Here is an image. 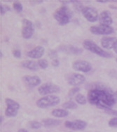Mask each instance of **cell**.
Returning <instances> with one entry per match:
<instances>
[{
    "mask_svg": "<svg viewBox=\"0 0 117 132\" xmlns=\"http://www.w3.org/2000/svg\"><path fill=\"white\" fill-rule=\"evenodd\" d=\"M22 23H23V26H22L23 37L25 39H30L34 32V26L33 23L28 19L24 18L22 20Z\"/></svg>",
    "mask_w": 117,
    "mask_h": 132,
    "instance_id": "cell-6",
    "label": "cell"
},
{
    "mask_svg": "<svg viewBox=\"0 0 117 132\" xmlns=\"http://www.w3.org/2000/svg\"><path fill=\"white\" fill-rule=\"evenodd\" d=\"M23 81H25L28 86H30V87H35V86H38L39 84H41V79L40 77L38 76H27L23 77Z\"/></svg>",
    "mask_w": 117,
    "mask_h": 132,
    "instance_id": "cell-16",
    "label": "cell"
},
{
    "mask_svg": "<svg viewBox=\"0 0 117 132\" xmlns=\"http://www.w3.org/2000/svg\"><path fill=\"white\" fill-rule=\"evenodd\" d=\"M21 65L23 68H27L32 71H37L39 70V65L38 63L33 61H23L21 63Z\"/></svg>",
    "mask_w": 117,
    "mask_h": 132,
    "instance_id": "cell-17",
    "label": "cell"
},
{
    "mask_svg": "<svg viewBox=\"0 0 117 132\" xmlns=\"http://www.w3.org/2000/svg\"><path fill=\"white\" fill-rule=\"evenodd\" d=\"M60 101V99L58 96L50 95V96H46L39 98L37 101L36 104L39 108H48L57 105L59 104Z\"/></svg>",
    "mask_w": 117,
    "mask_h": 132,
    "instance_id": "cell-4",
    "label": "cell"
},
{
    "mask_svg": "<svg viewBox=\"0 0 117 132\" xmlns=\"http://www.w3.org/2000/svg\"><path fill=\"white\" fill-rule=\"evenodd\" d=\"M115 96H116V97H117V91L115 92Z\"/></svg>",
    "mask_w": 117,
    "mask_h": 132,
    "instance_id": "cell-38",
    "label": "cell"
},
{
    "mask_svg": "<svg viewBox=\"0 0 117 132\" xmlns=\"http://www.w3.org/2000/svg\"><path fill=\"white\" fill-rule=\"evenodd\" d=\"M90 31L95 35H108L114 32V28L111 26H105L102 25L92 26Z\"/></svg>",
    "mask_w": 117,
    "mask_h": 132,
    "instance_id": "cell-7",
    "label": "cell"
},
{
    "mask_svg": "<svg viewBox=\"0 0 117 132\" xmlns=\"http://www.w3.org/2000/svg\"><path fill=\"white\" fill-rule=\"evenodd\" d=\"M99 22L100 25L105 26H110L113 23L112 14L108 11H104L99 15Z\"/></svg>",
    "mask_w": 117,
    "mask_h": 132,
    "instance_id": "cell-12",
    "label": "cell"
},
{
    "mask_svg": "<svg viewBox=\"0 0 117 132\" xmlns=\"http://www.w3.org/2000/svg\"><path fill=\"white\" fill-rule=\"evenodd\" d=\"M29 124H30V127L34 129H39L42 127V124L41 122H37V121H32Z\"/></svg>",
    "mask_w": 117,
    "mask_h": 132,
    "instance_id": "cell-24",
    "label": "cell"
},
{
    "mask_svg": "<svg viewBox=\"0 0 117 132\" xmlns=\"http://www.w3.org/2000/svg\"><path fill=\"white\" fill-rule=\"evenodd\" d=\"M41 124L43 126L45 127H57L61 124V121L59 119H51V118H48V119H43Z\"/></svg>",
    "mask_w": 117,
    "mask_h": 132,
    "instance_id": "cell-18",
    "label": "cell"
},
{
    "mask_svg": "<svg viewBox=\"0 0 117 132\" xmlns=\"http://www.w3.org/2000/svg\"><path fill=\"white\" fill-rule=\"evenodd\" d=\"M72 4H74V8L76 9L77 11H82L83 10V9L84 8H82V4L80 2H71Z\"/></svg>",
    "mask_w": 117,
    "mask_h": 132,
    "instance_id": "cell-30",
    "label": "cell"
},
{
    "mask_svg": "<svg viewBox=\"0 0 117 132\" xmlns=\"http://www.w3.org/2000/svg\"><path fill=\"white\" fill-rule=\"evenodd\" d=\"M13 7L17 12H21L23 9L22 4L21 2H15L13 3Z\"/></svg>",
    "mask_w": 117,
    "mask_h": 132,
    "instance_id": "cell-26",
    "label": "cell"
},
{
    "mask_svg": "<svg viewBox=\"0 0 117 132\" xmlns=\"http://www.w3.org/2000/svg\"><path fill=\"white\" fill-rule=\"evenodd\" d=\"M80 91V88L79 87H77V86H75V87H73L72 89H71L68 92V96L69 97L74 96V95L76 94H77L78 92Z\"/></svg>",
    "mask_w": 117,
    "mask_h": 132,
    "instance_id": "cell-27",
    "label": "cell"
},
{
    "mask_svg": "<svg viewBox=\"0 0 117 132\" xmlns=\"http://www.w3.org/2000/svg\"><path fill=\"white\" fill-rule=\"evenodd\" d=\"M93 86V87L88 93V101L91 105L104 110L111 109L116 103L115 94L103 84H94Z\"/></svg>",
    "mask_w": 117,
    "mask_h": 132,
    "instance_id": "cell-1",
    "label": "cell"
},
{
    "mask_svg": "<svg viewBox=\"0 0 117 132\" xmlns=\"http://www.w3.org/2000/svg\"><path fill=\"white\" fill-rule=\"evenodd\" d=\"M116 62H117V59H116Z\"/></svg>",
    "mask_w": 117,
    "mask_h": 132,
    "instance_id": "cell-40",
    "label": "cell"
},
{
    "mask_svg": "<svg viewBox=\"0 0 117 132\" xmlns=\"http://www.w3.org/2000/svg\"><path fill=\"white\" fill-rule=\"evenodd\" d=\"M62 107L65 109H76L77 108V105L76 104V103H74V101H67L66 103H65L62 104Z\"/></svg>",
    "mask_w": 117,
    "mask_h": 132,
    "instance_id": "cell-23",
    "label": "cell"
},
{
    "mask_svg": "<svg viewBox=\"0 0 117 132\" xmlns=\"http://www.w3.org/2000/svg\"><path fill=\"white\" fill-rule=\"evenodd\" d=\"M83 46L84 48H86L88 51H91L92 53H95L96 55H98L102 58H106V59H110L112 58V54L109 53L106 51H104L102 48H100L96 43L91 40L86 39L83 42Z\"/></svg>",
    "mask_w": 117,
    "mask_h": 132,
    "instance_id": "cell-3",
    "label": "cell"
},
{
    "mask_svg": "<svg viewBox=\"0 0 117 132\" xmlns=\"http://www.w3.org/2000/svg\"><path fill=\"white\" fill-rule=\"evenodd\" d=\"M2 57V51H1V58Z\"/></svg>",
    "mask_w": 117,
    "mask_h": 132,
    "instance_id": "cell-39",
    "label": "cell"
},
{
    "mask_svg": "<svg viewBox=\"0 0 117 132\" xmlns=\"http://www.w3.org/2000/svg\"><path fill=\"white\" fill-rule=\"evenodd\" d=\"M18 110L12 108H8L7 107L5 110V115L7 117H15L18 114Z\"/></svg>",
    "mask_w": 117,
    "mask_h": 132,
    "instance_id": "cell-21",
    "label": "cell"
},
{
    "mask_svg": "<svg viewBox=\"0 0 117 132\" xmlns=\"http://www.w3.org/2000/svg\"><path fill=\"white\" fill-rule=\"evenodd\" d=\"M72 68L76 71L88 72L91 70L92 65L89 62L83 60H78L72 63Z\"/></svg>",
    "mask_w": 117,
    "mask_h": 132,
    "instance_id": "cell-9",
    "label": "cell"
},
{
    "mask_svg": "<svg viewBox=\"0 0 117 132\" xmlns=\"http://www.w3.org/2000/svg\"><path fill=\"white\" fill-rule=\"evenodd\" d=\"M0 118H1V122H0V123H1V124H2V120H3V117H2V116H1V117H0Z\"/></svg>",
    "mask_w": 117,
    "mask_h": 132,
    "instance_id": "cell-37",
    "label": "cell"
},
{
    "mask_svg": "<svg viewBox=\"0 0 117 132\" xmlns=\"http://www.w3.org/2000/svg\"><path fill=\"white\" fill-rule=\"evenodd\" d=\"M67 80L69 85L76 86L83 84L86 81V78L82 74L74 73L69 75Z\"/></svg>",
    "mask_w": 117,
    "mask_h": 132,
    "instance_id": "cell-11",
    "label": "cell"
},
{
    "mask_svg": "<svg viewBox=\"0 0 117 132\" xmlns=\"http://www.w3.org/2000/svg\"><path fill=\"white\" fill-rule=\"evenodd\" d=\"M53 17L60 26H65L69 23L73 17V13L67 6H62L55 11Z\"/></svg>",
    "mask_w": 117,
    "mask_h": 132,
    "instance_id": "cell-2",
    "label": "cell"
},
{
    "mask_svg": "<svg viewBox=\"0 0 117 132\" xmlns=\"http://www.w3.org/2000/svg\"><path fill=\"white\" fill-rule=\"evenodd\" d=\"M114 50L115 53H117V45H116V47H115V48H114Z\"/></svg>",
    "mask_w": 117,
    "mask_h": 132,
    "instance_id": "cell-36",
    "label": "cell"
},
{
    "mask_svg": "<svg viewBox=\"0 0 117 132\" xmlns=\"http://www.w3.org/2000/svg\"><path fill=\"white\" fill-rule=\"evenodd\" d=\"M5 103L6 104V105H7V107H8V108H15V109L18 110L20 109V104H19L18 103H17L16 101H15L12 100V99L8 98H6Z\"/></svg>",
    "mask_w": 117,
    "mask_h": 132,
    "instance_id": "cell-20",
    "label": "cell"
},
{
    "mask_svg": "<svg viewBox=\"0 0 117 132\" xmlns=\"http://www.w3.org/2000/svg\"><path fill=\"white\" fill-rule=\"evenodd\" d=\"M108 125L110 127H117V117L112 118L109 121Z\"/></svg>",
    "mask_w": 117,
    "mask_h": 132,
    "instance_id": "cell-29",
    "label": "cell"
},
{
    "mask_svg": "<svg viewBox=\"0 0 117 132\" xmlns=\"http://www.w3.org/2000/svg\"><path fill=\"white\" fill-rule=\"evenodd\" d=\"M18 132H28V131L25 129H20L18 130Z\"/></svg>",
    "mask_w": 117,
    "mask_h": 132,
    "instance_id": "cell-35",
    "label": "cell"
},
{
    "mask_svg": "<svg viewBox=\"0 0 117 132\" xmlns=\"http://www.w3.org/2000/svg\"><path fill=\"white\" fill-rule=\"evenodd\" d=\"M101 44L102 47L107 49L114 48L117 45V39L112 37H104L101 39Z\"/></svg>",
    "mask_w": 117,
    "mask_h": 132,
    "instance_id": "cell-14",
    "label": "cell"
},
{
    "mask_svg": "<svg viewBox=\"0 0 117 132\" xmlns=\"http://www.w3.org/2000/svg\"><path fill=\"white\" fill-rule=\"evenodd\" d=\"M44 52H45V49L43 46H36L35 48L32 49L31 51H28L27 53V56L31 59H39L43 56Z\"/></svg>",
    "mask_w": 117,
    "mask_h": 132,
    "instance_id": "cell-15",
    "label": "cell"
},
{
    "mask_svg": "<svg viewBox=\"0 0 117 132\" xmlns=\"http://www.w3.org/2000/svg\"><path fill=\"white\" fill-rule=\"evenodd\" d=\"M13 55L14 57L17 58V59H20L21 57V52L20 50H18V49H15V50H13Z\"/></svg>",
    "mask_w": 117,
    "mask_h": 132,
    "instance_id": "cell-33",
    "label": "cell"
},
{
    "mask_svg": "<svg viewBox=\"0 0 117 132\" xmlns=\"http://www.w3.org/2000/svg\"><path fill=\"white\" fill-rule=\"evenodd\" d=\"M82 13L84 16V18L91 23L95 22L99 19L98 13L94 8L90 7V6L84 7L82 11Z\"/></svg>",
    "mask_w": 117,
    "mask_h": 132,
    "instance_id": "cell-8",
    "label": "cell"
},
{
    "mask_svg": "<svg viewBox=\"0 0 117 132\" xmlns=\"http://www.w3.org/2000/svg\"><path fill=\"white\" fill-rule=\"evenodd\" d=\"M104 112H106L107 114H111V115H114V116H117V110H115L113 109H108L105 110Z\"/></svg>",
    "mask_w": 117,
    "mask_h": 132,
    "instance_id": "cell-32",
    "label": "cell"
},
{
    "mask_svg": "<svg viewBox=\"0 0 117 132\" xmlns=\"http://www.w3.org/2000/svg\"><path fill=\"white\" fill-rule=\"evenodd\" d=\"M60 92V88L58 85L53 83H45L41 84L38 88V92L40 95L45 96L48 94H56Z\"/></svg>",
    "mask_w": 117,
    "mask_h": 132,
    "instance_id": "cell-5",
    "label": "cell"
},
{
    "mask_svg": "<svg viewBox=\"0 0 117 132\" xmlns=\"http://www.w3.org/2000/svg\"><path fill=\"white\" fill-rule=\"evenodd\" d=\"M48 56H49V57L51 58V59H56V57L58 56L57 51H55V50H50L49 52H48Z\"/></svg>",
    "mask_w": 117,
    "mask_h": 132,
    "instance_id": "cell-31",
    "label": "cell"
},
{
    "mask_svg": "<svg viewBox=\"0 0 117 132\" xmlns=\"http://www.w3.org/2000/svg\"><path fill=\"white\" fill-rule=\"evenodd\" d=\"M0 8H1V14H2V15H4L7 11H11L10 7H9L8 6L2 5V4H1Z\"/></svg>",
    "mask_w": 117,
    "mask_h": 132,
    "instance_id": "cell-28",
    "label": "cell"
},
{
    "mask_svg": "<svg viewBox=\"0 0 117 132\" xmlns=\"http://www.w3.org/2000/svg\"><path fill=\"white\" fill-rule=\"evenodd\" d=\"M65 126L70 129L82 131L86 129V127H87V123L83 120L76 119L74 121H66L65 122Z\"/></svg>",
    "mask_w": 117,
    "mask_h": 132,
    "instance_id": "cell-10",
    "label": "cell"
},
{
    "mask_svg": "<svg viewBox=\"0 0 117 132\" xmlns=\"http://www.w3.org/2000/svg\"><path fill=\"white\" fill-rule=\"evenodd\" d=\"M51 114L56 117H65L69 115V112L65 109H55L52 111Z\"/></svg>",
    "mask_w": 117,
    "mask_h": 132,
    "instance_id": "cell-19",
    "label": "cell"
},
{
    "mask_svg": "<svg viewBox=\"0 0 117 132\" xmlns=\"http://www.w3.org/2000/svg\"><path fill=\"white\" fill-rule=\"evenodd\" d=\"M51 63H52V65L54 66V67H58V66L60 65V61H59V60H58L57 59H53Z\"/></svg>",
    "mask_w": 117,
    "mask_h": 132,
    "instance_id": "cell-34",
    "label": "cell"
},
{
    "mask_svg": "<svg viewBox=\"0 0 117 132\" xmlns=\"http://www.w3.org/2000/svg\"><path fill=\"white\" fill-rule=\"evenodd\" d=\"M69 132H72V131H69Z\"/></svg>",
    "mask_w": 117,
    "mask_h": 132,
    "instance_id": "cell-41",
    "label": "cell"
},
{
    "mask_svg": "<svg viewBox=\"0 0 117 132\" xmlns=\"http://www.w3.org/2000/svg\"><path fill=\"white\" fill-rule=\"evenodd\" d=\"M37 63L39 65V67H40L42 69L47 68L48 66V61H46V59H39L37 61Z\"/></svg>",
    "mask_w": 117,
    "mask_h": 132,
    "instance_id": "cell-25",
    "label": "cell"
},
{
    "mask_svg": "<svg viewBox=\"0 0 117 132\" xmlns=\"http://www.w3.org/2000/svg\"><path fill=\"white\" fill-rule=\"evenodd\" d=\"M60 51L68 54H74V55H79L83 53V50L82 48L75 47L71 45H62L58 48Z\"/></svg>",
    "mask_w": 117,
    "mask_h": 132,
    "instance_id": "cell-13",
    "label": "cell"
},
{
    "mask_svg": "<svg viewBox=\"0 0 117 132\" xmlns=\"http://www.w3.org/2000/svg\"><path fill=\"white\" fill-rule=\"evenodd\" d=\"M75 100L80 105H85L86 104L87 99L84 95L82 94H77L75 96Z\"/></svg>",
    "mask_w": 117,
    "mask_h": 132,
    "instance_id": "cell-22",
    "label": "cell"
}]
</instances>
